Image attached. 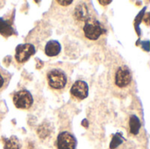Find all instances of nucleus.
Returning <instances> with one entry per match:
<instances>
[{
  "label": "nucleus",
  "mask_w": 150,
  "mask_h": 149,
  "mask_svg": "<svg viewBox=\"0 0 150 149\" xmlns=\"http://www.w3.org/2000/svg\"><path fill=\"white\" fill-rule=\"evenodd\" d=\"M4 149H20L21 146L18 139L16 136H11L9 139L4 140Z\"/></svg>",
  "instance_id": "obj_12"
},
{
  "label": "nucleus",
  "mask_w": 150,
  "mask_h": 149,
  "mask_svg": "<svg viewBox=\"0 0 150 149\" xmlns=\"http://www.w3.org/2000/svg\"><path fill=\"white\" fill-rule=\"evenodd\" d=\"M11 77V75L0 66V92H2L8 86Z\"/></svg>",
  "instance_id": "obj_11"
},
{
  "label": "nucleus",
  "mask_w": 150,
  "mask_h": 149,
  "mask_svg": "<svg viewBox=\"0 0 150 149\" xmlns=\"http://www.w3.org/2000/svg\"><path fill=\"white\" fill-rule=\"evenodd\" d=\"M57 3L62 4V5H69L70 4H72L73 1H57Z\"/></svg>",
  "instance_id": "obj_14"
},
{
  "label": "nucleus",
  "mask_w": 150,
  "mask_h": 149,
  "mask_svg": "<svg viewBox=\"0 0 150 149\" xmlns=\"http://www.w3.org/2000/svg\"><path fill=\"white\" fill-rule=\"evenodd\" d=\"M70 94L77 101L83 100L89 95V86L84 81H76L70 89Z\"/></svg>",
  "instance_id": "obj_8"
},
{
  "label": "nucleus",
  "mask_w": 150,
  "mask_h": 149,
  "mask_svg": "<svg viewBox=\"0 0 150 149\" xmlns=\"http://www.w3.org/2000/svg\"><path fill=\"white\" fill-rule=\"evenodd\" d=\"M122 141H123V139H122V136L120 135V133H116L112 138V141L110 145V148L114 149L118 148L122 143Z\"/></svg>",
  "instance_id": "obj_13"
},
{
  "label": "nucleus",
  "mask_w": 150,
  "mask_h": 149,
  "mask_svg": "<svg viewBox=\"0 0 150 149\" xmlns=\"http://www.w3.org/2000/svg\"><path fill=\"white\" fill-rule=\"evenodd\" d=\"M76 139L69 132H62L57 136L56 146L58 149H76Z\"/></svg>",
  "instance_id": "obj_7"
},
{
  "label": "nucleus",
  "mask_w": 150,
  "mask_h": 149,
  "mask_svg": "<svg viewBox=\"0 0 150 149\" xmlns=\"http://www.w3.org/2000/svg\"><path fill=\"white\" fill-rule=\"evenodd\" d=\"M141 121L139 118L135 115H133L129 119V130L130 133L133 135H136L139 133V131L141 129Z\"/></svg>",
  "instance_id": "obj_10"
},
{
  "label": "nucleus",
  "mask_w": 150,
  "mask_h": 149,
  "mask_svg": "<svg viewBox=\"0 0 150 149\" xmlns=\"http://www.w3.org/2000/svg\"><path fill=\"white\" fill-rule=\"evenodd\" d=\"M92 11H94L88 4L84 3L79 4L75 8L73 18L78 26H82L83 33L87 40H97L106 30Z\"/></svg>",
  "instance_id": "obj_1"
},
{
  "label": "nucleus",
  "mask_w": 150,
  "mask_h": 149,
  "mask_svg": "<svg viewBox=\"0 0 150 149\" xmlns=\"http://www.w3.org/2000/svg\"><path fill=\"white\" fill-rule=\"evenodd\" d=\"M61 49L62 47H61V44L59 43V41L51 40L47 41L45 46V54L49 57H54V56L58 55L61 53Z\"/></svg>",
  "instance_id": "obj_9"
},
{
  "label": "nucleus",
  "mask_w": 150,
  "mask_h": 149,
  "mask_svg": "<svg viewBox=\"0 0 150 149\" xmlns=\"http://www.w3.org/2000/svg\"><path fill=\"white\" fill-rule=\"evenodd\" d=\"M47 81L52 90L62 93L69 84V76L62 68H51L47 73Z\"/></svg>",
  "instance_id": "obj_3"
},
{
  "label": "nucleus",
  "mask_w": 150,
  "mask_h": 149,
  "mask_svg": "<svg viewBox=\"0 0 150 149\" xmlns=\"http://www.w3.org/2000/svg\"><path fill=\"white\" fill-rule=\"evenodd\" d=\"M13 104L16 108L28 110L33 104V97L27 90H21L13 95Z\"/></svg>",
  "instance_id": "obj_4"
},
{
  "label": "nucleus",
  "mask_w": 150,
  "mask_h": 149,
  "mask_svg": "<svg viewBox=\"0 0 150 149\" xmlns=\"http://www.w3.org/2000/svg\"><path fill=\"white\" fill-rule=\"evenodd\" d=\"M35 54V47L33 44H19L15 49V60L18 63L22 64L29 60Z\"/></svg>",
  "instance_id": "obj_5"
},
{
  "label": "nucleus",
  "mask_w": 150,
  "mask_h": 149,
  "mask_svg": "<svg viewBox=\"0 0 150 149\" xmlns=\"http://www.w3.org/2000/svg\"><path fill=\"white\" fill-rule=\"evenodd\" d=\"M14 22V11L11 14H9L8 17L0 18V35L4 38L17 34L16 30L13 26Z\"/></svg>",
  "instance_id": "obj_6"
},
{
  "label": "nucleus",
  "mask_w": 150,
  "mask_h": 149,
  "mask_svg": "<svg viewBox=\"0 0 150 149\" xmlns=\"http://www.w3.org/2000/svg\"><path fill=\"white\" fill-rule=\"evenodd\" d=\"M110 84L115 96L124 97L131 94L134 88L133 73L126 64H117L109 75Z\"/></svg>",
  "instance_id": "obj_2"
}]
</instances>
